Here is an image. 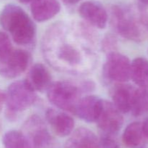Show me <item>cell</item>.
I'll use <instances>...</instances> for the list:
<instances>
[{
	"label": "cell",
	"mask_w": 148,
	"mask_h": 148,
	"mask_svg": "<svg viewBox=\"0 0 148 148\" xmlns=\"http://www.w3.org/2000/svg\"><path fill=\"white\" fill-rule=\"evenodd\" d=\"M70 135L64 148H101L98 138L87 128H78Z\"/></svg>",
	"instance_id": "cell-14"
},
{
	"label": "cell",
	"mask_w": 148,
	"mask_h": 148,
	"mask_svg": "<svg viewBox=\"0 0 148 148\" xmlns=\"http://www.w3.org/2000/svg\"><path fill=\"white\" fill-rule=\"evenodd\" d=\"M138 1L144 5H148V0H138Z\"/></svg>",
	"instance_id": "cell-28"
},
{
	"label": "cell",
	"mask_w": 148,
	"mask_h": 148,
	"mask_svg": "<svg viewBox=\"0 0 148 148\" xmlns=\"http://www.w3.org/2000/svg\"><path fill=\"white\" fill-rule=\"evenodd\" d=\"M65 4H68V5H72V4H75L80 1L81 0H62Z\"/></svg>",
	"instance_id": "cell-26"
},
{
	"label": "cell",
	"mask_w": 148,
	"mask_h": 148,
	"mask_svg": "<svg viewBox=\"0 0 148 148\" xmlns=\"http://www.w3.org/2000/svg\"><path fill=\"white\" fill-rule=\"evenodd\" d=\"M131 62L125 55L116 51L107 53L103 67V77L108 83H125L130 78Z\"/></svg>",
	"instance_id": "cell-6"
},
{
	"label": "cell",
	"mask_w": 148,
	"mask_h": 148,
	"mask_svg": "<svg viewBox=\"0 0 148 148\" xmlns=\"http://www.w3.org/2000/svg\"><path fill=\"white\" fill-rule=\"evenodd\" d=\"M103 100L96 95H86L79 100L75 115L88 123L96 122L103 106Z\"/></svg>",
	"instance_id": "cell-12"
},
{
	"label": "cell",
	"mask_w": 148,
	"mask_h": 148,
	"mask_svg": "<svg viewBox=\"0 0 148 148\" xmlns=\"http://www.w3.org/2000/svg\"><path fill=\"white\" fill-rule=\"evenodd\" d=\"M130 78L140 87L148 86V60L137 57L131 62Z\"/></svg>",
	"instance_id": "cell-18"
},
{
	"label": "cell",
	"mask_w": 148,
	"mask_h": 148,
	"mask_svg": "<svg viewBox=\"0 0 148 148\" xmlns=\"http://www.w3.org/2000/svg\"><path fill=\"white\" fill-rule=\"evenodd\" d=\"M31 60L30 54L24 49H12L0 61V75L12 79L20 76L27 70Z\"/></svg>",
	"instance_id": "cell-8"
},
{
	"label": "cell",
	"mask_w": 148,
	"mask_h": 148,
	"mask_svg": "<svg viewBox=\"0 0 148 148\" xmlns=\"http://www.w3.org/2000/svg\"><path fill=\"white\" fill-rule=\"evenodd\" d=\"M2 143L4 148H32L25 133L16 130L6 132L3 136Z\"/></svg>",
	"instance_id": "cell-20"
},
{
	"label": "cell",
	"mask_w": 148,
	"mask_h": 148,
	"mask_svg": "<svg viewBox=\"0 0 148 148\" xmlns=\"http://www.w3.org/2000/svg\"><path fill=\"white\" fill-rule=\"evenodd\" d=\"M140 148H145V147H140Z\"/></svg>",
	"instance_id": "cell-29"
},
{
	"label": "cell",
	"mask_w": 148,
	"mask_h": 148,
	"mask_svg": "<svg viewBox=\"0 0 148 148\" xmlns=\"http://www.w3.org/2000/svg\"><path fill=\"white\" fill-rule=\"evenodd\" d=\"M136 89L124 83L116 84L111 90L112 103L121 113L131 111Z\"/></svg>",
	"instance_id": "cell-13"
},
{
	"label": "cell",
	"mask_w": 148,
	"mask_h": 148,
	"mask_svg": "<svg viewBox=\"0 0 148 148\" xmlns=\"http://www.w3.org/2000/svg\"><path fill=\"white\" fill-rule=\"evenodd\" d=\"M131 112L134 116H140L148 113V86L135 89Z\"/></svg>",
	"instance_id": "cell-19"
},
{
	"label": "cell",
	"mask_w": 148,
	"mask_h": 148,
	"mask_svg": "<svg viewBox=\"0 0 148 148\" xmlns=\"http://www.w3.org/2000/svg\"><path fill=\"white\" fill-rule=\"evenodd\" d=\"M122 114L111 102L103 100L101 113L96 120L102 133L116 136L124 123Z\"/></svg>",
	"instance_id": "cell-9"
},
{
	"label": "cell",
	"mask_w": 148,
	"mask_h": 148,
	"mask_svg": "<svg viewBox=\"0 0 148 148\" xmlns=\"http://www.w3.org/2000/svg\"><path fill=\"white\" fill-rule=\"evenodd\" d=\"M27 81L36 91L43 92L51 84V75L42 63H36L29 71Z\"/></svg>",
	"instance_id": "cell-16"
},
{
	"label": "cell",
	"mask_w": 148,
	"mask_h": 148,
	"mask_svg": "<svg viewBox=\"0 0 148 148\" xmlns=\"http://www.w3.org/2000/svg\"><path fill=\"white\" fill-rule=\"evenodd\" d=\"M46 118L52 130L57 136L64 137L70 135L75 127V120L66 112L59 109L49 108Z\"/></svg>",
	"instance_id": "cell-11"
},
{
	"label": "cell",
	"mask_w": 148,
	"mask_h": 148,
	"mask_svg": "<svg viewBox=\"0 0 148 148\" xmlns=\"http://www.w3.org/2000/svg\"><path fill=\"white\" fill-rule=\"evenodd\" d=\"M79 15L90 26L103 29L108 22V12L99 1L95 0L86 1L81 4L78 9Z\"/></svg>",
	"instance_id": "cell-10"
},
{
	"label": "cell",
	"mask_w": 148,
	"mask_h": 148,
	"mask_svg": "<svg viewBox=\"0 0 148 148\" xmlns=\"http://www.w3.org/2000/svg\"><path fill=\"white\" fill-rule=\"evenodd\" d=\"M146 138L143 123L140 122H133L129 124L122 135V141L124 145L132 148L141 145Z\"/></svg>",
	"instance_id": "cell-17"
},
{
	"label": "cell",
	"mask_w": 148,
	"mask_h": 148,
	"mask_svg": "<svg viewBox=\"0 0 148 148\" xmlns=\"http://www.w3.org/2000/svg\"><path fill=\"white\" fill-rule=\"evenodd\" d=\"M101 148H119L116 136L102 133L99 139Z\"/></svg>",
	"instance_id": "cell-22"
},
{
	"label": "cell",
	"mask_w": 148,
	"mask_h": 148,
	"mask_svg": "<svg viewBox=\"0 0 148 148\" xmlns=\"http://www.w3.org/2000/svg\"><path fill=\"white\" fill-rule=\"evenodd\" d=\"M12 49L10 36L4 32L0 31V61L6 57Z\"/></svg>",
	"instance_id": "cell-21"
},
{
	"label": "cell",
	"mask_w": 148,
	"mask_h": 148,
	"mask_svg": "<svg viewBox=\"0 0 148 148\" xmlns=\"http://www.w3.org/2000/svg\"><path fill=\"white\" fill-rule=\"evenodd\" d=\"M117 40L113 35H107L102 41V48L107 53L116 51Z\"/></svg>",
	"instance_id": "cell-23"
},
{
	"label": "cell",
	"mask_w": 148,
	"mask_h": 148,
	"mask_svg": "<svg viewBox=\"0 0 148 148\" xmlns=\"http://www.w3.org/2000/svg\"><path fill=\"white\" fill-rule=\"evenodd\" d=\"M60 10L61 4L58 0H33L30 4L32 16L38 22L53 18Z\"/></svg>",
	"instance_id": "cell-15"
},
{
	"label": "cell",
	"mask_w": 148,
	"mask_h": 148,
	"mask_svg": "<svg viewBox=\"0 0 148 148\" xmlns=\"http://www.w3.org/2000/svg\"><path fill=\"white\" fill-rule=\"evenodd\" d=\"M0 25L10 33L14 43L30 46L34 43L36 26L23 9L14 4L6 5L0 13Z\"/></svg>",
	"instance_id": "cell-3"
},
{
	"label": "cell",
	"mask_w": 148,
	"mask_h": 148,
	"mask_svg": "<svg viewBox=\"0 0 148 148\" xmlns=\"http://www.w3.org/2000/svg\"><path fill=\"white\" fill-rule=\"evenodd\" d=\"M18 1H20V2L23 3V4H27V3L32 2L33 0H18Z\"/></svg>",
	"instance_id": "cell-27"
},
{
	"label": "cell",
	"mask_w": 148,
	"mask_h": 148,
	"mask_svg": "<svg viewBox=\"0 0 148 148\" xmlns=\"http://www.w3.org/2000/svg\"><path fill=\"white\" fill-rule=\"evenodd\" d=\"M97 36L88 23L58 22L43 35L44 59L56 71L72 75L89 73L97 63Z\"/></svg>",
	"instance_id": "cell-1"
},
{
	"label": "cell",
	"mask_w": 148,
	"mask_h": 148,
	"mask_svg": "<svg viewBox=\"0 0 148 148\" xmlns=\"http://www.w3.org/2000/svg\"><path fill=\"white\" fill-rule=\"evenodd\" d=\"M143 126L145 134L146 137L148 138V118L143 123Z\"/></svg>",
	"instance_id": "cell-25"
},
{
	"label": "cell",
	"mask_w": 148,
	"mask_h": 148,
	"mask_svg": "<svg viewBox=\"0 0 148 148\" xmlns=\"http://www.w3.org/2000/svg\"><path fill=\"white\" fill-rule=\"evenodd\" d=\"M82 94L79 84L65 81L51 83L47 89V97L52 104L73 114Z\"/></svg>",
	"instance_id": "cell-5"
},
{
	"label": "cell",
	"mask_w": 148,
	"mask_h": 148,
	"mask_svg": "<svg viewBox=\"0 0 148 148\" xmlns=\"http://www.w3.org/2000/svg\"><path fill=\"white\" fill-rule=\"evenodd\" d=\"M23 129L32 148H56L54 139L40 116H30L25 122Z\"/></svg>",
	"instance_id": "cell-7"
},
{
	"label": "cell",
	"mask_w": 148,
	"mask_h": 148,
	"mask_svg": "<svg viewBox=\"0 0 148 148\" xmlns=\"http://www.w3.org/2000/svg\"><path fill=\"white\" fill-rule=\"evenodd\" d=\"M6 101V94L5 93L3 92L1 89H0V111L2 109L3 106L5 104Z\"/></svg>",
	"instance_id": "cell-24"
},
{
	"label": "cell",
	"mask_w": 148,
	"mask_h": 148,
	"mask_svg": "<svg viewBox=\"0 0 148 148\" xmlns=\"http://www.w3.org/2000/svg\"><path fill=\"white\" fill-rule=\"evenodd\" d=\"M5 94V116L10 121L17 120L19 113L31 107L37 100L36 91L27 80L12 83Z\"/></svg>",
	"instance_id": "cell-4"
},
{
	"label": "cell",
	"mask_w": 148,
	"mask_h": 148,
	"mask_svg": "<svg viewBox=\"0 0 148 148\" xmlns=\"http://www.w3.org/2000/svg\"><path fill=\"white\" fill-rule=\"evenodd\" d=\"M111 24L115 31L128 40H148V12L133 4H116L111 9Z\"/></svg>",
	"instance_id": "cell-2"
}]
</instances>
